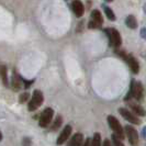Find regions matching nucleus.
I'll return each instance as SVG.
<instances>
[{
	"instance_id": "obj_1",
	"label": "nucleus",
	"mask_w": 146,
	"mask_h": 146,
	"mask_svg": "<svg viewBox=\"0 0 146 146\" xmlns=\"http://www.w3.org/2000/svg\"><path fill=\"white\" fill-rule=\"evenodd\" d=\"M132 97L134 99H136L137 101H143V98H144V88L142 86V84L139 81L132 80L131 86H130V90L127 92V95L125 96L124 100L125 101H130Z\"/></svg>"
},
{
	"instance_id": "obj_2",
	"label": "nucleus",
	"mask_w": 146,
	"mask_h": 146,
	"mask_svg": "<svg viewBox=\"0 0 146 146\" xmlns=\"http://www.w3.org/2000/svg\"><path fill=\"white\" fill-rule=\"evenodd\" d=\"M107 36L109 38V44L112 46V47H115L117 48L121 43H122V38H121V35L119 33V31H117L113 28H108V29L104 30Z\"/></svg>"
},
{
	"instance_id": "obj_3",
	"label": "nucleus",
	"mask_w": 146,
	"mask_h": 146,
	"mask_svg": "<svg viewBox=\"0 0 146 146\" xmlns=\"http://www.w3.org/2000/svg\"><path fill=\"white\" fill-rule=\"evenodd\" d=\"M44 101V97L42 91L40 90H34L33 95H32V98L29 101V106H28V109L29 111H34L36 110L37 108H40L42 106V103Z\"/></svg>"
},
{
	"instance_id": "obj_4",
	"label": "nucleus",
	"mask_w": 146,
	"mask_h": 146,
	"mask_svg": "<svg viewBox=\"0 0 146 146\" xmlns=\"http://www.w3.org/2000/svg\"><path fill=\"white\" fill-rule=\"evenodd\" d=\"M108 123H109L111 130L114 132V134L119 139H124V131H123L122 126L120 124V122L117 120V117H114L113 115H109L108 117Z\"/></svg>"
},
{
	"instance_id": "obj_5",
	"label": "nucleus",
	"mask_w": 146,
	"mask_h": 146,
	"mask_svg": "<svg viewBox=\"0 0 146 146\" xmlns=\"http://www.w3.org/2000/svg\"><path fill=\"white\" fill-rule=\"evenodd\" d=\"M117 54L129 64V66H130V68H131V70L133 73L134 74L139 73V62L136 60V58H135L133 55H131V54H125L124 52H117Z\"/></svg>"
},
{
	"instance_id": "obj_6",
	"label": "nucleus",
	"mask_w": 146,
	"mask_h": 146,
	"mask_svg": "<svg viewBox=\"0 0 146 146\" xmlns=\"http://www.w3.org/2000/svg\"><path fill=\"white\" fill-rule=\"evenodd\" d=\"M103 23L102 15L100 13L99 10H94L91 12V20L89 21L88 28L89 29H99Z\"/></svg>"
},
{
	"instance_id": "obj_7",
	"label": "nucleus",
	"mask_w": 146,
	"mask_h": 146,
	"mask_svg": "<svg viewBox=\"0 0 146 146\" xmlns=\"http://www.w3.org/2000/svg\"><path fill=\"white\" fill-rule=\"evenodd\" d=\"M53 117H54V111H53V109H51V108H46V109L42 112L41 117H40V121H38L40 126H42V127L48 126L50 123L52 122Z\"/></svg>"
},
{
	"instance_id": "obj_8",
	"label": "nucleus",
	"mask_w": 146,
	"mask_h": 146,
	"mask_svg": "<svg viewBox=\"0 0 146 146\" xmlns=\"http://www.w3.org/2000/svg\"><path fill=\"white\" fill-rule=\"evenodd\" d=\"M125 134H126L127 139H129V142L132 146L139 145V134H137V131L133 126L126 125L125 126Z\"/></svg>"
},
{
	"instance_id": "obj_9",
	"label": "nucleus",
	"mask_w": 146,
	"mask_h": 146,
	"mask_svg": "<svg viewBox=\"0 0 146 146\" xmlns=\"http://www.w3.org/2000/svg\"><path fill=\"white\" fill-rule=\"evenodd\" d=\"M119 112H120V114L124 117L125 120H127L129 122H131L133 124H139V123H141V121L137 119V117L134 115V114H133L132 112H130L127 109H125V108H120V109H119Z\"/></svg>"
},
{
	"instance_id": "obj_10",
	"label": "nucleus",
	"mask_w": 146,
	"mask_h": 146,
	"mask_svg": "<svg viewBox=\"0 0 146 146\" xmlns=\"http://www.w3.org/2000/svg\"><path fill=\"white\" fill-rule=\"evenodd\" d=\"M70 134H72V126H70V125H66L65 127H64V130L62 131V133L59 134L57 141H56L57 145H62V144H64L66 141L69 139Z\"/></svg>"
},
{
	"instance_id": "obj_11",
	"label": "nucleus",
	"mask_w": 146,
	"mask_h": 146,
	"mask_svg": "<svg viewBox=\"0 0 146 146\" xmlns=\"http://www.w3.org/2000/svg\"><path fill=\"white\" fill-rule=\"evenodd\" d=\"M72 8H73L74 13L77 18H80V17L84 15L85 7H84V3L81 2L80 0H74L73 3H72Z\"/></svg>"
},
{
	"instance_id": "obj_12",
	"label": "nucleus",
	"mask_w": 146,
	"mask_h": 146,
	"mask_svg": "<svg viewBox=\"0 0 146 146\" xmlns=\"http://www.w3.org/2000/svg\"><path fill=\"white\" fill-rule=\"evenodd\" d=\"M82 144H84V135L81 133H76L69 139L67 146H82Z\"/></svg>"
},
{
	"instance_id": "obj_13",
	"label": "nucleus",
	"mask_w": 146,
	"mask_h": 146,
	"mask_svg": "<svg viewBox=\"0 0 146 146\" xmlns=\"http://www.w3.org/2000/svg\"><path fill=\"white\" fill-rule=\"evenodd\" d=\"M129 106H130V108L133 110V112L136 113V115H139V117H144V115H145V110L143 109L142 106H139V103L129 102Z\"/></svg>"
},
{
	"instance_id": "obj_14",
	"label": "nucleus",
	"mask_w": 146,
	"mask_h": 146,
	"mask_svg": "<svg viewBox=\"0 0 146 146\" xmlns=\"http://www.w3.org/2000/svg\"><path fill=\"white\" fill-rule=\"evenodd\" d=\"M125 24H126V27L130 28V29H136V28H137V21H136L135 17L133 15H130L126 17V19H125Z\"/></svg>"
},
{
	"instance_id": "obj_15",
	"label": "nucleus",
	"mask_w": 146,
	"mask_h": 146,
	"mask_svg": "<svg viewBox=\"0 0 146 146\" xmlns=\"http://www.w3.org/2000/svg\"><path fill=\"white\" fill-rule=\"evenodd\" d=\"M0 78L3 82L5 86H8L9 82H8V77H7V68L6 66H0Z\"/></svg>"
},
{
	"instance_id": "obj_16",
	"label": "nucleus",
	"mask_w": 146,
	"mask_h": 146,
	"mask_svg": "<svg viewBox=\"0 0 146 146\" xmlns=\"http://www.w3.org/2000/svg\"><path fill=\"white\" fill-rule=\"evenodd\" d=\"M22 84H21V77L18 76V75H15L12 77V87L15 90H19L21 88Z\"/></svg>"
},
{
	"instance_id": "obj_17",
	"label": "nucleus",
	"mask_w": 146,
	"mask_h": 146,
	"mask_svg": "<svg viewBox=\"0 0 146 146\" xmlns=\"http://www.w3.org/2000/svg\"><path fill=\"white\" fill-rule=\"evenodd\" d=\"M90 146H101V135L99 133H95L94 137L91 139V145Z\"/></svg>"
},
{
	"instance_id": "obj_18",
	"label": "nucleus",
	"mask_w": 146,
	"mask_h": 146,
	"mask_svg": "<svg viewBox=\"0 0 146 146\" xmlns=\"http://www.w3.org/2000/svg\"><path fill=\"white\" fill-rule=\"evenodd\" d=\"M104 12H106V15H107V18L109 20H111V21H114L115 20V15L112 11V9H110L109 7H104Z\"/></svg>"
},
{
	"instance_id": "obj_19",
	"label": "nucleus",
	"mask_w": 146,
	"mask_h": 146,
	"mask_svg": "<svg viewBox=\"0 0 146 146\" xmlns=\"http://www.w3.org/2000/svg\"><path fill=\"white\" fill-rule=\"evenodd\" d=\"M60 124H62V117H60V115H58V117L55 119V122L52 124L51 131H56L59 126H60Z\"/></svg>"
},
{
	"instance_id": "obj_20",
	"label": "nucleus",
	"mask_w": 146,
	"mask_h": 146,
	"mask_svg": "<svg viewBox=\"0 0 146 146\" xmlns=\"http://www.w3.org/2000/svg\"><path fill=\"white\" fill-rule=\"evenodd\" d=\"M112 143H113V146H124V144L121 142V139H119L117 135H112Z\"/></svg>"
},
{
	"instance_id": "obj_21",
	"label": "nucleus",
	"mask_w": 146,
	"mask_h": 146,
	"mask_svg": "<svg viewBox=\"0 0 146 146\" xmlns=\"http://www.w3.org/2000/svg\"><path fill=\"white\" fill-rule=\"evenodd\" d=\"M29 100V94H27V92H24L23 95H21V97H20V99H19V101L21 103H24L27 102Z\"/></svg>"
},
{
	"instance_id": "obj_22",
	"label": "nucleus",
	"mask_w": 146,
	"mask_h": 146,
	"mask_svg": "<svg viewBox=\"0 0 146 146\" xmlns=\"http://www.w3.org/2000/svg\"><path fill=\"white\" fill-rule=\"evenodd\" d=\"M23 146H31V141L25 137L24 141H23Z\"/></svg>"
},
{
	"instance_id": "obj_23",
	"label": "nucleus",
	"mask_w": 146,
	"mask_h": 146,
	"mask_svg": "<svg viewBox=\"0 0 146 146\" xmlns=\"http://www.w3.org/2000/svg\"><path fill=\"white\" fill-rule=\"evenodd\" d=\"M141 35H142L143 38H145V41H146V28H143V29H142V31H141Z\"/></svg>"
},
{
	"instance_id": "obj_24",
	"label": "nucleus",
	"mask_w": 146,
	"mask_h": 146,
	"mask_svg": "<svg viewBox=\"0 0 146 146\" xmlns=\"http://www.w3.org/2000/svg\"><path fill=\"white\" fill-rule=\"evenodd\" d=\"M90 145H91V139H87L85 141V143L82 144V146H90Z\"/></svg>"
},
{
	"instance_id": "obj_25",
	"label": "nucleus",
	"mask_w": 146,
	"mask_h": 146,
	"mask_svg": "<svg viewBox=\"0 0 146 146\" xmlns=\"http://www.w3.org/2000/svg\"><path fill=\"white\" fill-rule=\"evenodd\" d=\"M102 146H111V143H110L109 139H104V141H103V145Z\"/></svg>"
},
{
	"instance_id": "obj_26",
	"label": "nucleus",
	"mask_w": 146,
	"mask_h": 146,
	"mask_svg": "<svg viewBox=\"0 0 146 146\" xmlns=\"http://www.w3.org/2000/svg\"><path fill=\"white\" fill-rule=\"evenodd\" d=\"M142 135H143V136H144V137L146 139V126L144 127V129H143V131H142Z\"/></svg>"
},
{
	"instance_id": "obj_27",
	"label": "nucleus",
	"mask_w": 146,
	"mask_h": 146,
	"mask_svg": "<svg viewBox=\"0 0 146 146\" xmlns=\"http://www.w3.org/2000/svg\"><path fill=\"white\" fill-rule=\"evenodd\" d=\"M2 139V134H1V132H0V141Z\"/></svg>"
},
{
	"instance_id": "obj_28",
	"label": "nucleus",
	"mask_w": 146,
	"mask_h": 146,
	"mask_svg": "<svg viewBox=\"0 0 146 146\" xmlns=\"http://www.w3.org/2000/svg\"><path fill=\"white\" fill-rule=\"evenodd\" d=\"M106 1H108V2H111V1H112V0H106Z\"/></svg>"
}]
</instances>
